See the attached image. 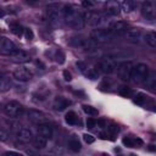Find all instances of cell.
Wrapping results in <instances>:
<instances>
[{"instance_id":"cell-14","label":"cell","mask_w":156,"mask_h":156,"mask_svg":"<svg viewBox=\"0 0 156 156\" xmlns=\"http://www.w3.org/2000/svg\"><path fill=\"white\" fill-rule=\"evenodd\" d=\"M124 37H126V39L129 41V43L138 44L140 41V39H141V32L138 28H131L126 32Z\"/></svg>"},{"instance_id":"cell-46","label":"cell","mask_w":156,"mask_h":156,"mask_svg":"<svg viewBox=\"0 0 156 156\" xmlns=\"http://www.w3.org/2000/svg\"><path fill=\"white\" fill-rule=\"evenodd\" d=\"M149 150L150 151H155V145H149Z\"/></svg>"},{"instance_id":"cell-12","label":"cell","mask_w":156,"mask_h":156,"mask_svg":"<svg viewBox=\"0 0 156 156\" xmlns=\"http://www.w3.org/2000/svg\"><path fill=\"white\" fill-rule=\"evenodd\" d=\"M28 120L30 122H33L36 124H41V123H46V117L43 112L37 111V110H30L28 111Z\"/></svg>"},{"instance_id":"cell-37","label":"cell","mask_w":156,"mask_h":156,"mask_svg":"<svg viewBox=\"0 0 156 156\" xmlns=\"http://www.w3.org/2000/svg\"><path fill=\"white\" fill-rule=\"evenodd\" d=\"M23 34H25V38H26L27 40H32L33 37H34V34H33V32H32V29H29V28H25Z\"/></svg>"},{"instance_id":"cell-29","label":"cell","mask_w":156,"mask_h":156,"mask_svg":"<svg viewBox=\"0 0 156 156\" xmlns=\"http://www.w3.org/2000/svg\"><path fill=\"white\" fill-rule=\"evenodd\" d=\"M82 107H83V111L89 116H98V113H99V111L95 107H93L90 105H83Z\"/></svg>"},{"instance_id":"cell-32","label":"cell","mask_w":156,"mask_h":156,"mask_svg":"<svg viewBox=\"0 0 156 156\" xmlns=\"http://www.w3.org/2000/svg\"><path fill=\"white\" fill-rule=\"evenodd\" d=\"M118 93H120V95H122L124 98H129L133 94V90L131 88H128V87H121L118 89Z\"/></svg>"},{"instance_id":"cell-42","label":"cell","mask_w":156,"mask_h":156,"mask_svg":"<svg viewBox=\"0 0 156 156\" xmlns=\"http://www.w3.org/2000/svg\"><path fill=\"white\" fill-rule=\"evenodd\" d=\"M82 5L84 7H94V3L89 1V0H84V1H82Z\"/></svg>"},{"instance_id":"cell-44","label":"cell","mask_w":156,"mask_h":156,"mask_svg":"<svg viewBox=\"0 0 156 156\" xmlns=\"http://www.w3.org/2000/svg\"><path fill=\"white\" fill-rule=\"evenodd\" d=\"M97 123L99 124L100 127H106V126H107V124H106V121H105V120H102V118H101V120H98Z\"/></svg>"},{"instance_id":"cell-21","label":"cell","mask_w":156,"mask_h":156,"mask_svg":"<svg viewBox=\"0 0 156 156\" xmlns=\"http://www.w3.org/2000/svg\"><path fill=\"white\" fill-rule=\"evenodd\" d=\"M32 143H33V145H34V148H36V149L41 150V149H45V148H46V145H48V139L44 138V137H41V136H39V134H38L37 137H33Z\"/></svg>"},{"instance_id":"cell-5","label":"cell","mask_w":156,"mask_h":156,"mask_svg":"<svg viewBox=\"0 0 156 156\" xmlns=\"http://www.w3.org/2000/svg\"><path fill=\"white\" fill-rule=\"evenodd\" d=\"M133 64L131 61H122L116 66V72L117 76L121 81L127 82L131 81V76H132V71H133Z\"/></svg>"},{"instance_id":"cell-1","label":"cell","mask_w":156,"mask_h":156,"mask_svg":"<svg viewBox=\"0 0 156 156\" xmlns=\"http://www.w3.org/2000/svg\"><path fill=\"white\" fill-rule=\"evenodd\" d=\"M64 20L68 27L75 29H82L86 26L84 15L70 5L64 7Z\"/></svg>"},{"instance_id":"cell-8","label":"cell","mask_w":156,"mask_h":156,"mask_svg":"<svg viewBox=\"0 0 156 156\" xmlns=\"http://www.w3.org/2000/svg\"><path fill=\"white\" fill-rule=\"evenodd\" d=\"M68 45L73 48H82V49H94L97 44L91 39H86L82 37H72L68 40Z\"/></svg>"},{"instance_id":"cell-11","label":"cell","mask_w":156,"mask_h":156,"mask_svg":"<svg viewBox=\"0 0 156 156\" xmlns=\"http://www.w3.org/2000/svg\"><path fill=\"white\" fill-rule=\"evenodd\" d=\"M111 33L113 34V37H116V36H124L126 34V32L128 30V27H127V23L126 22H123V21H117V22H115L111 28Z\"/></svg>"},{"instance_id":"cell-16","label":"cell","mask_w":156,"mask_h":156,"mask_svg":"<svg viewBox=\"0 0 156 156\" xmlns=\"http://www.w3.org/2000/svg\"><path fill=\"white\" fill-rule=\"evenodd\" d=\"M17 139L22 143H29L33 140V133L29 128H21L17 132Z\"/></svg>"},{"instance_id":"cell-39","label":"cell","mask_w":156,"mask_h":156,"mask_svg":"<svg viewBox=\"0 0 156 156\" xmlns=\"http://www.w3.org/2000/svg\"><path fill=\"white\" fill-rule=\"evenodd\" d=\"M76 66H77V68L82 72V73H84V72L87 71V65L83 61H77L76 62Z\"/></svg>"},{"instance_id":"cell-18","label":"cell","mask_w":156,"mask_h":156,"mask_svg":"<svg viewBox=\"0 0 156 156\" xmlns=\"http://www.w3.org/2000/svg\"><path fill=\"white\" fill-rule=\"evenodd\" d=\"M38 132H39V136L44 137L46 139H50L51 137H53V128H51V126L48 122L39 124V126H38Z\"/></svg>"},{"instance_id":"cell-47","label":"cell","mask_w":156,"mask_h":156,"mask_svg":"<svg viewBox=\"0 0 156 156\" xmlns=\"http://www.w3.org/2000/svg\"><path fill=\"white\" fill-rule=\"evenodd\" d=\"M5 16V12H4V10H0V17H4Z\"/></svg>"},{"instance_id":"cell-23","label":"cell","mask_w":156,"mask_h":156,"mask_svg":"<svg viewBox=\"0 0 156 156\" xmlns=\"http://www.w3.org/2000/svg\"><path fill=\"white\" fill-rule=\"evenodd\" d=\"M120 10H121V6L118 3H110L106 7V14L110 15V16H117L120 14Z\"/></svg>"},{"instance_id":"cell-2","label":"cell","mask_w":156,"mask_h":156,"mask_svg":"<svg viewBox=\"0 0 156 156\" xmlns=\"http://www.w3.org/2000/svg\"><path fill=\"white\" fill-rule=\"evenodd\" d=\"M90 39L94 41V43H99V44H105L109 43L113 39V34L111 33L110 29H102V28H97L93 29L90 32Z\"/></svg>"},{"instance_id":"cell-26","label":"cell","mask_w":156,"mask_h":156,"mask_svg":"<svg viewBox=\"0 0 156 156\" xmlns=\"http://www.w3.org/2000/svg\"><path fill=\"white\" fill-rule=\"evenodd\" d=\"M145 39V43H147L149 46L151 48H155L156 46V34L155 32H148L144 37Z\"/></svg>"},{"instance_id":"cell-45","label":"cell","mask_w":156,"mask_h":156,"mask_svg":"<svg viewBox=\"0 0 156 156\" xmlns=\"http://www.w3.org/2000/svg\"><path fill=\"white\" fill-rule=\"evenodd\" d=\"M100 137H101V139H107V136H106V134H104V133L100 134Z\"/></svg>"},{"instance_id":"cell-38","label":"cell","mask_w":156,"mask_h":156,"mask_svg":"<svg viewBox=\"0 0 156 156\" xmlns=\"http://www.w3.org/2000/svg\"><path fill=\"white\" fill-rule=\"evenodd\" d=\"M86 124H87V128H89V129H93V128H94V127L97 126V120H94L93 117H89V118L87 120Z\"/></svg>"},{"instance_id":"cell-35","label":"cell","mask_w":156,"mask_h":156,"mask_svg":"<svg viewBox=\"0 0 156 156\" xmlns=\"http://www.w3.org/2000/svg\"><path fill=\"white\" fill-rule=\"evenodd\" d=\"M83 140H84L87 144H93V143L95 141V137H93L91 134L84 133V134H83Z\"/></svg>"},{"instance_id":"cell-48","label":"cell","mask_w":156,"mask_h":156,"mask_svg":"<svg viewBox=\"0 0 156 156\" xmlns=\"http://www.w3.org/2000/svg\"><path fill=\"white\" fill-rule=\"evenodd\" d=\"M3 79V73H1V71H0V81Z\"/></svg>"},{"instance_id":"cell-24","label":"cell","mask_w":156,"mask_h":156,"mask_svg":"<svg viewBox=\"0 0 156 156\" xmlns=\"http://www.w3.org/2000/svg\"><path fill=\"white\" fill-rule=\"evenodd\" d=\"M122 10L124 12H131L133 10H136V7L138 6V3L137 1H132V0H126V1H123L121 5Z\"/></svg>"},{"instance_id":"cell-25","label":"cell","mask_w":156,"mask_h":156,"mask_svg":"<svg viewBox=\"0 0 156 156\" xmlns=\"http://www.w3.org/2000/svg\"><path fill=\"white\" fill-rule=\"evenodd\" d=\"M144 84L150 89H155V87H156V73L155 72H149V76L144 81Z\"/></svg>"},{"instance_id":"cell-49","label":"cell","mask_w":156,"mask_h":156,"mask_svg":"<svg viewBox=\"0 0 156 156\" xmlns=\"http://www.w3.org/2000/svg\"><path fill=\"white\" fill-rule=\"evenodd\" d=\"M117 156H124V155H117Z\"/></svg>"},{"instance_id":"cell-9","label":"cell","mask_w":156,"mask_h":156,"mask_svg":"<svg viewBox=\"0 0 156 156\" xmlns=\"http://www.w3.org/2000/svg\"><path fill=\"white\" fill-rule=\"evenodd\" d=\"M141 15L149 21L155 20V16H156V4H155V1H151V0L144 1L141 4Z\"/></svg>"},{"instance_id":"cell-27","label":"cell","mask_w":156,"mask_h":156,"mask_svg":"<svg viewBox=\"0 0 156 156\" xmlns=\"http://www.w3.org/2000/svg\"><path fill=\"white\" fill-rule=\"evenodd\" d=\"M65 121H66V123L71 124V126L76 124L77 121H78V117H77V115H76V112H75V111H68V112L66 113V116H65Z\"/></svg>"},{"instance_id":"cell-36","label":"cell","mask_w":156,"mask_h":156,"mask_svg":"<svg viewBox=\"0 0 156 156\" xmlns=\"http://www.w3.org/2000/svg\"><path fill=\"white\" fill-rule=\"evenodd\" d=\"M107 127V131L111 133V134H116L118 131H120V128H118V126L116 123H110L109 126H106Z\"/></svg>"},{"instance_id":"cell-31","label":"cell","mask_w":156,"mask_h":156,"mask_svg":"<svg viewBox=\"0 0 156 156\" xmlns=\"http://www.w3.org/2000/svg\"><path fill=\"white\" fill-rule=\"evenodd\" d=\"M148 100V97L144 94V93H138L137 97L134 98V102L137 104V105H144L145 102Z\"/></svg>"},{"instance_id":"cell-22","label":"cell","mask_w":156,"mask_h":156,"mask_svg":"<svg viewBox=\"0 0 156 156\" xmlns=\"http://www.w3.org/2000/svg\"><path fill=\"white\" fill-rule=\"evenodd\" d=\"M12 57L17 62H27V61L30 60V56L26 53V51H23V50H17L16 53L12 55Z\"/></svg>"},{"instance_id":"cell-7","label":"cell","mask_w":156,"mask_h":156,"mask_svg":"<svg viewBox=\"0 0 156 156\" xmlns=\"http://www.w3.org/2000/svg\"><path fill=\"white\" fill-rule=\"evenodd\" d=\"M4 112H5V115L9 116V117H11V118H17V117H20V116L23 113V106L21 105L18 101L12 100V101L7 102L6 105H5Z\"/></svg>"},{"instance_id":"cell-43","label":"cell","mask_w":156,"mask_h":156,"mask_svg":"<svg viewBox=\"0 0 156 156\" xmlns=\"http://www.w3.org/2000/svg\"><path fill=\"white\" fill-rule=\"evenodd\" d=\"M5 156H23V155L20 152H16V151H6Z\"/></svg>"},{"instance_id":"cell-13","label":"cell","mask_w":156,"mask_h":156,"mask_svg":"<svg viewBox=\"0 0 156 156\" xmlns=\"http://www.w3.org/2000/svg\"><path fill=\"white\" fill-rule=\"evenodd\" d=\"M116 64L113 62L112 60H102L100 64H99V70L102 72V73H106V75H110V73H113L116 71Z\"/></svg>"},{"instance_id":"cell-15","label":"cell","mask_w":156,"mask_h":156,"mask_svg":"<svg viewBox=\"0 0 156 156\" xmlns=\"http://www.w3.org/2000/svg\"><path fill=\"white\" fill-rule=\"evenodd\" d=\"M46 17H48V21H49L50 25H53V26L60 25L61 16H60V11H59L57 9L49 7V9L46 10Z\"/></svg>"},{"instance_id":"cell-41","label":"cell","mask_w":156,"mask_h":156,"mask_svg":"<svg viewBox=\"0 0 156 156\" xmlns=\"http://www.w3.org/2000/svg\"><path fill=\"white\" fill-rule=\"evenodd\" d=\"M62 76H64V79H65L66 82H70V81L72 79V75L68 71H64V72H62Z\"/></svg>"},{"instance_id":"cell-19","label":"cell","mask_w":156,"mask_h":156,"mask_svg":"<svg viewBox=\"0 0 156 156\" xmlns=\"http://www.w3.org/2000/svg\"><path fill=\"white\" fill-rule=\"evenodd\" d=\"M123 145L127 148H137L143 145V140L139 138H132V137H127V138H123L122 140Z\"/></svg>"},{"instance_id":"cell-33","label":"cell","mask_w":156,"mask_h":156,"mask_svg":"<svg viewBox=\"0 0 156 156\" xmlns=\"http://www.w3.org/2000/svg\"><path fill=\"white\" fill-rule=\"evenodd\" d=\"M55 59H56V62L59 65H62V64H65V59H66V56H65V54H64V51H61V50H57L56 51V54H55Z\"/></svg>"},{"instance_id":"cell-10","label":"cell","mask_w":156,"mask_h":156,"mask_svg":"<svg viewBox=\"0 0 156 156\" xmlns=\"http://www.w3.org/2000/svg\"><path fill=\"white\" fill-rule=\"evenodd\" d=\"M12 76L16 81H20V82H28L33 77L32 72H30L27 67H22V66L15 68L12 72Z\"/></svg>"},{"instance_id":"cell-34","label":"cell","mask_w":156,"mask_h":156,"mask_svg":"<svg viewBox=\"0 0 156 156\" xmlns=\"http://www.w3.org/2000/svg\"><path fill=\"white\" fill-rule=\"evenodd\" d=\"M84 75L87 76V78L89 79H97L98 78V72L94 70V68H87V71L84 72Z\"/></svg>"},{"instance_id":"cell-3","label":"cell","mask_w":156,"mask_h":156,"mask_svg":"<svg viewBox=\"0 0 156 156\" xmlns=\"http://www.w3.org/2000/svg\"><path fill=\"white\" fill-rule=\"evenodd\" d=\"M84 15V22L86 25H89L91 27H100L101 25L106 23L107 21V14L101 12H87Z\"/></svg>"},{"instance_id":"cell-50","label":"cell","mask_w":156,"mask_h":156,"mask_svg":"<svg viewBox=\"0 0 156 156\" xmlns=\"http://www.w3.org/2000/svg\"><path fill=\"white\" fill-rule=\"evenodd\" d=\"M131 156H136V155H131Z\"/></svg>"},{"instance_id":"cell-40","label":"cell","mask_w":156,"mask_h":156,"mask_svg":"<svg viewBox=\"0 0 156 156\" xmlns=\"http://www.w3.org/2000/svg\"><path fill=\"white\" fill-rule=\"evenodd\" d=\"M9 139V134L7 132L3 131V129H0V141H6Z\"/></svg>"},{"instance_id":"cell-28","label":"cell","mask_w":156,"mask_h":156,"mask_svg":"<svg viewBox=\"0 0 156 156\" xmlns=\"http://www.w3.org/2000/svg\"><path fill=\"white\" fill-rule=\"evenodd\" d=\"M10 88H11V79L9 77H3L0 81V91H7Z\"/></svg>"},{"instance_id":"cell-4","label":"cell","mask_w":156,"mask_h":156,"mask_svg":"<svg viewBox=\"0 0 156 156\" xmlns=\"http://www.w3.org/2000/svg\"><path fill=\"white\" fill-rule=\"evenodd\" d=\"M149 66L147 64H138L136 67H133L131 79L136 83H144V81L149 76Z\"/></svg>"},{"instance_id":"cell-30","label":"cell","mask_w":156,"mask_h":156,"mask_svg":"<svg viewBox=\"0 0 156 156\" xmlns=\"http://www.w3.org/2000/svg\"><path fill=\"white\" fill-rule=\"evenodd\" d=\"M10 29H11V32L14 33V34H16V36H22L23 34V30H25V28H22L20 25H17V23H11V26H10Z\"/></svg>"},{"instance_id":"cell-17","label":"cell","mask_w":156,"mask_h":156,"mask_svg":"<svg viewBox=\"0 0 156 156\" xmlns=\"http://www.w3.org/2000/svg\"><path fill=\"white\" fill-rule=\"evenodd\" d=\"M54 109L56 111H64L66 107H68L71 105V101L65 98V97H57L55 100H54Z\"/></svg>"},{"instance_id":"cell-20","label":"cell","mask_w":156,"mask_h":156,"mask_svg":"<svg viewBox=\"0 0 156 156\" xmlns=\"http://www.w3.org/2000/svg\"><path fill=\"white\" fill-rule=\"evenodd\" d=\"M67 145H68V149H70L71 151H73V152H78V151H81V149H82V145H81V143H79V140H78V138H77L76 136H72V137L68 139Z\"/></svg>"},{"instance_id":"cell-6","label":"cell","mask_w":156,"mask_h":156,"mask_svg":"<svg viewBox=\"0 0 156 156\" xmlns=\"http://www.w3.org/2000/svg\"><path fill=\"white\" fill-rule=\"evenodd\" d=\"M17 50H18L17 46L15 45V43L11 39H9L6 37H0V55L12 56Z\"/></svg>"}]
</instances>
